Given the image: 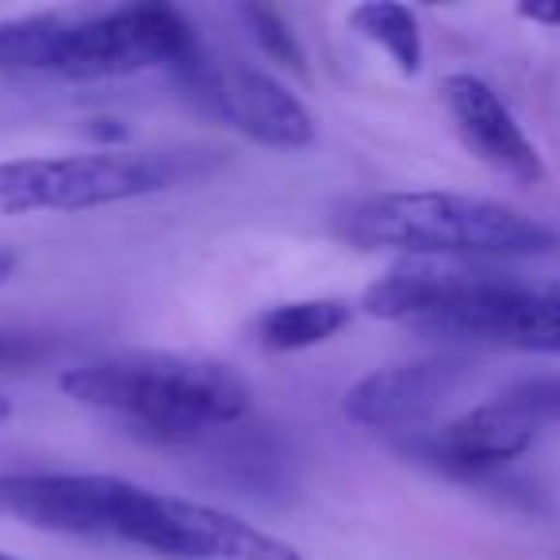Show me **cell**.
Returning a JSON list of instances; mask_svg holds the SVG:
<instances>
[{
	"instance_id": "obj_11",
	"label": "cell",
	"mask_w": 560,
	"mask_h": 560,
	"mask_svg": "<svg viewBox=\"0 0 560 560\" xmlns=\"http://www.w3.org/2000/svg\"><path fill=\"white\" fill-rule=\"evenodd\" d=\"M353 319L346 300H292V304L265 307L254 319V338L269 353H296L330 342Z\"/></svg>"
},
{
	"instance_id": "obj_20",
	"label": "cell",
	"mask_w": 560,
	"mask_h": 560,
	"mask_svg": "<svg viewBox=\"0 0 560 560\" xmlns=\"http://www.w3.org/2000/svg\"><path fill=\"white\" fill-rule=\"evenodd\" d=\"M552 292H560V280H557V284H552Z\"/></svg>"
},
{
	"instance_id": "obj_19",
	"label": "cell",
	"mask_w": 560,
	"mask_h": 560,
	"mask_svg": "<svg viewBox=\"0 0 560 560\" xmlns=\"http://www.w3.org/2000/svg\"><path fill=\"white\" fill-rule=\"evenodd\" d=\"M0 560H16V557H9V552H0Z\"/></svg>"
},
{
	"instance_id": "obj_14",
	"label": "cell",
	"mask_w": 560,
	"mask_h": 560,
	"mask_svg": "<svg viewBox=\"0 0 560 560\" xmlns=\"http://www.w3.org/2000/svg\"><path fill=\"white\" fill-rule=\"evenodd\" d=\"M518 411H526L537 427H560V376H537L518 381L503 392Z\"/></svg>"
},
{
	"instance_id": "obj_7",
	"label": "cell",
	"mask_w": 560,
	"mask_h": 560,
	"mask_svg": "<svg viewBox=\"0 0 560 560\" xmlns=\"http://www.w3.org/2000/svg\"><path fill=\"white\" fill-rule=\"evenodd\" d=\"M180 85L219 124L269 150H307L315 142V116L284 81L234 58L196 50L177 70Z\"/></svg>"
},
{
	"instance_id": "obj_1",
	"label": "cell",
	"mask_w": 560,
	"mask_h": 560,
	"mask_svg": "<svg viewBox=\"0 0 560 560\" xmlns=\"http://www.w3.org/2000/svg\"><path fill=\"white\" fill-rule=\"evenodd\" d=\"M361 307L422 335L560 358V292L529 289L506 272L407 261L376 280Z\"/></svg>"
},
{
	"instance_id": "obj_6",
	"label": "cell",
	"mask_w": 560,
	"mask_h": 560,
	"mask_svg": "<svg viewBox=\"0 0 560 560\" xmlns=\"http://www.w3.org/2000/svg\"><path fill=\"white\" fill-rule=\"evenodd\" d=\"M101 537L139 545L170 560H304L292 541L223 506L165 495L124 476H112Z\"/></svg>"
},
{
	"instance_id": "obj_2",
	"label": "cell",
	"mask_w": 560,
	"mask_h": 560,
	"mask_svg": "<svg viewBox=\"0 0 560 560\" xmlns=\"http://www.w3.org/2000/svg\"><path fill=\"white\" fill-rule=\"evenodd\" d=\"M58 388L81 407L116 415L150 442H196L249 415L254 392L226 361L188 353H124L62 373Z\"/></svg>"
},
{
	"instance_id": "obj_9",
	"label": "cell",
	"mask_w": 560,
	"mask_h": 560,
	"mask_svg": "<svg viewBox=\"0 0 560 560\" xmlns=\"http://www.w3.org/2000/svg\"><path fill=\"white\" fill-rule=\"evenodd\" d=\"M442 104L476 162H483L514 185H541V150L534 147L526 127L488 81L472 78V73H450L442 81Z\"/></svg>"
},
{
	"instance_id": "obj_18",
	"label": "cell",
	"mask_w": 560,
	"mask_h": 560,
	"mask_svg": "<svg viewBox=\"0 0 560 560\" xmlns=\"http://www.w3.org/2000/svg\"><path fill=\"white\" fill-rule=\"evenodd\" d=\"M12 419V399L0 392V422H9Z\"/></svg>"
},
{
	"instance_id": "obj_5",
	"label": "cell",
	"mask_w": 560,
	"mask_h": 560,
	"mask_svg": "<svg viewBox=\"0 0 560 560\" xmlns=\"http://www.w3.org/2000/svg\"><path fill=\"white\" fill-rule=\"evenodd\" d=\"M203 158L188 150H104L66 158L0 162V215L32 211H93L139 196L170 192L200 177Z\"/></svg>"
},
{
	"instance_id": "obj_8",
	"label": "cell",
	"mask_w": 560,
	"mask_h": 560,
	"mask_svg": "<svg viewBox=\"0 0 560 560\" xmlns=\"http://www.w3.org/2000/svg\"><path fill=\"white\" fill-rule=\"evenodd\" d=\"M472 365L460 358H427L361 376L342 396L350 422L381 434H422L434 411L468 381Z\"/></svg>"
},
{
	"instance_id": "obj_15",
	"label": "cell",
	"mask_w": 560,
	"mask_h": 560,
	"mask_svg": "<svg viewBox=\"0 0 560 560\" xmlns=\"http://www.w3.org/2000/svg\"><path fill=\"white\" fill-rule=\"evenodd\" d=\"M24 361H35V338L0 335V365H24Z\"/></svg>"
},
{
	"instance_id": "obj_17",
	"label": "cell",
	"mask_w": 560,
	"mask_h": 560,
	"mask_svg": "<svg viewBox=\"0 0 560 560\" xmlns=\"http://www.w3.org/2000/svg\"><path fill=\"white\" fill-rule=\"evenodd\" d=\"M16 272V254L0 246V284H9V277Z\"/></svg>"
},
{
	"instance_id": "obj_10",
	"label": "cell",
	"mask_w": 560,
	"mask_h": 560,
	"mask_svg": "<svg viewBox=\"0 0 560 560\" xmlns=\"http://www.w3.org/2000/svg\"><path fill=\"white\" fill-rule=\"evenodd\" d=\"M537 430L541 427L526 411H518L506 396H495L457 415L434 434L415 438L407 450L427 457L430 465L450 468V472H483V468L518 460L537 442Z\"/></svg>"
},
{
	"instance_id": "obj_12",
	"label": "cell",
	"mask_w": 560,
	"mask_h": 560,
	"mask_svg": "<svg viewBox=\"0 0 560 560\" xmlns=\"http://www.w3.org/2000/svg\"><path fill=\"white\" fill-rule=\"evenodd\" d=\"M350 27L361 39L376 43V47L392 58V66H396L399 73L415 78V73L422 70V58H427L422 27H419V16H415L407 4H392V0L358 4V9H350Z\"/></svg>"
},
{
	"instance_id": "obj_16",
	"label": "cell",
	"mask_w": 560,
	"mask_h": 560,
	"mask_svg": "<svg viewBox=\"0 0 560 560\" xmlns=\"http://www.w3.org/2000/svg\"><path fill=\"white\" fill-rule=\"evenodd\" d=\"M518 16L534 20V24H545V27H560V0H541V4H522Z\"/></svg>"
},
{
	"instance_id": "obj_4",
	"label": "cell",
	"mask_w": 560,
	"mask_h": 560,
	"mask_svg": "<svg viewBox=\"0 0 560 560\" xmlns=\"http://www.w3.org/2000/svg\"><path fill=\"white\" fill-rule=\"evenodd\" d=\"M335 234L358 249L411 257H534L557 249V231L503 200L468 192H376L346 203Z\"/></svg>"
},
{
	"instance_id": "obj_13",
	"label": "cell",
	"mask_w": 560,
	"mask_h": 560,
	"mask_svg": "<svg viewBox=\"0 0 560 560\" xmlns=\"http://www.w3.org/2000/svg\"><path fill=\"white\" fill-rule=\"evenodd\" d=\"M238 16L246 20L249 35L257 39V47L265 50V55L272 58V62L289 66V70H304V47H300L296 32H292L289 24H284V16H280L277 9H261V4H246V9H238Z\"/></svg>"
},
{
	"instance_id": "obj_3",
	"label": "cell",
	"mask_w": 560,
	"mask_h": 560,
	"mask_svg": "<svg viewBox=\"0 0 560 560\" xmlns=\"http://www.w3.org/2000/svg\"><path fill=\"white\" fill-rule=\"evenodd\" d=\"M200 50L185 12L127 4L108 12H39L0 24V73H50L66 81L180 70Z\"/></svg>"
}]
</instances>
